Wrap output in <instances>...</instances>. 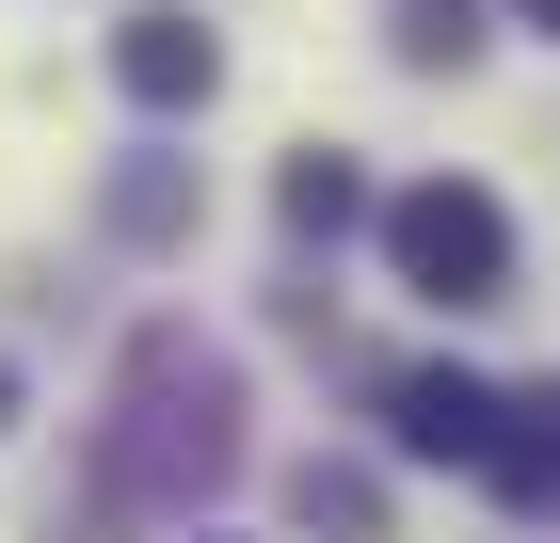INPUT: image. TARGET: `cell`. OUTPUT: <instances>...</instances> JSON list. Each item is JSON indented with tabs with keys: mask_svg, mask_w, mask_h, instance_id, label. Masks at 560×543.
<instances>
[{
	"mask_svg": "<svg viewBox=\"0 0 560 543\" xmlns=\"http://www.w3.org/2000/svg\"><path fill=\"white\" fill-rule=\"evenodd\" d=\"M176 224H192V176H176V161H129V176H113V240H176Z\"/></svg>",
	"mask_w": 560,
	"mask_h": 543,
	"instance_id": "ba28073f",
	"label": "cell"
},
{
	"mask_svg": "<svg viewBox=\"0 0 560 543\" xmlns=\"http://www.w3.org/2000/svg\"><path fill=\"white\" fill-rule=\"evenodd\" d=\"M289 511H304L320 543H369V528H385V496H369L352 463H304V480H289Z\"/></svg>",
	"mask_w": 560,
	"mask_h": 543,
	"instance_id": "52a82bcc",
	"label": "cell"
},
{
	"mask_svg": "<svg viewBox=\"0 0 560 543\" xmlns=\"http://www.w3.org/2000/svg\"><path fill=\"white\" fill-rule=\"evenodd\" d=\"M224 463H241V383H224L192 335H144V352H129V432H113V480H144V496H209Z\"/></svg>",
	"mask_w": 560,
	"mask_h": 543,
	"instance_id": "6da1fadb",
	"label": "cell"
},
{
	"mask_svg": "<svg viewBox=\"0 0 560 543\" xmlns=\"http://www.w3.org/2000/svg\"><path fill=\"white\" fill-rule=\"evenodd\" d=\"M272 209H289V240H352V224H369V176H352L337 144H304V161L272 176Z\"/></svg>",
	"mask_w": 560,
	"mask_h": 543,
	"instance_id": "8992f818",
	"label": "cell"
},
{
	"mask_svg": "<svg viewBox=\"0 0 560 543\" xmlns=\"http://www.w3.org/2000/svg\"><path fill=\"white\" fill-rule=\"evenodd\" d=\"M113 81H129V113H209V81H224V33L209 16H129V33H113Z\"/></svg>",
	"mask_w": 560,
	"mask_h": 543,
	"instance_id": "3957f363",
	"label": "cell"
},
{
	"mask_svg": "<svg viewBox=\"0 0 560 543\" xmlns=\"http://www.w3.org/2000/svg\"><path fill=\"white\" fill-rule=\"evenodd\" d=\"M385 272L417 304H448V320H465V304H513V209H497V192H480V176H417V192H385Z\"/></svg>",
	"mask_w": 560,
	"mask_h": 543,
	"instance_id": "7a4b0ae2",
	"label": "cell"
},
{
	"mask_svg": "<svg viewBox=\"0 0 560 543\" xmlns=\"http://www.w3.org/2000/svg\"><path fill=\"white\" fill-rule=\"evenodd\" d=\"M0 416H16V368H0Z\"/></svg>",
	"mask_w": 560,
	"mask_h": 543,
	"instance_id": "8fae6325",
	"label": "cell"
},
{
	"mask_svg": "<svg viewBox=\"0 0 560 543\" xmlns=\"http://www.w3.org/2000/svg\"><path fill=\"white\" fill-rule=\"evenodd\" d=\"M513 16H528V33H560V0H513Z\"/></svg>",
	"mask_w": 560,
	"mask_h": 543,
	"instance_id": "30bf717a",
	"label": "cell"
},
{
	"mask_svg": "<svg viewBox=\"0 0 560 543\" xmlns=\"http://www.w3.org/2000/svg\"><path fill=\"white\" fill-rule=\"evenodd\" d=\"M480 480L513 511H560V416L545 400H497V432H480Z\"/></svg>",
	"mask_w": 560,
	"mask_h": 543,
	"instance_id": "5b68a950",
	"label": "cell"
},
{
	"mask_svg": "<svg viewBox=\"0 0 560 543\" xmlns=\"http://www.w3.org/2000/svg\"><path fill=\"white\" fill-rule=\"evenodd\" d=\"M480 48V0H400V64H465Z\"/></svg>",
	"mask_w": 560,
	"mask_h": 543,
	"instance_id": "9c48e42d",
	"label": "cell"
},
{
	"mask_svg": "<svg viewBox=\"0 0 560 543\" xmlns=\"http://www.w3.org/2000/svg\"><path fill=\"white\" fill-rule=\"evenodd\" d=\"M480 432H497V383L480 368H400L385 383V448L400 463H480Z\"/></svg>",
	"mask_w": 560,
	"mask_h": 543,
	"instance_id": "277c9868",
	"label": "cell"
}]
</instances>
